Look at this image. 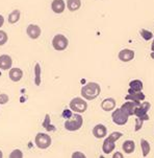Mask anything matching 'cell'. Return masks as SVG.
Wrapping results in <instances>:
<instances>
[{
    "label": "cell",
    "instance_id": "2e32d148",
    "mask_svg": "<svg viewBox=\"0 0 154 158\" xmlns=\"http://www.w3.org/2000/svg\"><path fill=\"white\" fill-rule=\"evenodd\" d=\"M9 77L10 79V81L17 83L22 80L23 77V71L22 69L18 68V67H15V68H10V72H9Z\"/></svg>",
    "mask_w": 154,
    "mask_h": 158
},
{
    "label": "cell",
    "instance_id": "277c9868",
    "mask_svg": "<svg viewBox=\"0 0 154 158\" xmlns=\"http://www.w3.org/2000/svg\"><path fill=\"white\" fill-rule=\"evenodd\" d=\"M150 108H151L150 103H148V102H142L139 106L135 107L134 115L142 120H144V122H147V120L150 119L149 115H148V111L150 110Z\"/></svg>",
    "mask_w": 154,
    "mask_h": 158
},
{
    "label": "cell",
    "instance_id": "f546056e",
    "mask_svg": "<svg viewBox=\"0 0 154 158\" xmlns=\"http://www.w3.org/2000/svg\"><path fill=\"white\" fill-rule=\"evenodd\" d=\"M63 117H65V118H70L71 116H72V110H69V109H65V110H64V112H63Z\"/></svg>",
    "mask_w": 154,
    "mask_h": 158
},
{
    "label": "cell",
    "instance_id": "8fae6325",
    "mask_svg": "<svg viewBox=\"0 0 154 158\" xmlns=\"http://www.w3.org/2000/svg\"><path fill=\"white\" fill-rule=\"evenodd\" d=\"M145 98H146V95L142 91H139V92H128V94L125 96L126 101L134 102V103L139 104V105L145 100Z\"/></svg>",
    "mask_w": 154,
    "mask_h": 158
},
{
    "label": "cell",
    "instance_id": "52a82bcc",
    "mask_svg": "<svg viewBox=\"0 0 154 158\" xmlns=\"http://www.w3.org/2000/svg\"><path fill=\"white\" fill-rule=\"evenodd\" d=\"M128 118H129V116L122 110L121 108L116 109V110H114L113 113H111V119H113V122L118 126L126 125L127 122H128Z\"/></svg>",
    "mask_w": 154,
    "mask_h": 158
},
{
    "label": "cell",
    "instance_id": "ffe728a7",
    "mask_svg": "<svg viewBox=\"0 0 154 158\" xmlns=\"http://www.w3.org/2000/svg\"><path fill=\"white\" fill-rule=\"evenodd\" d=\"M33 72H34V84H36L37 86H40L42 83V68H41L40 63H37L36 65H34Z\"/></svg>",
    "mask_w": 154,
    "mask_h": 158
},
{
    "label": "cell",
    "instance_id": "5b68a950",
    "mask_svg": "<svg viewBox=\"0 0 154 158\" xmlns=\"http://www.w3.org/2000/svg\"><path fill=\"white\" fill-rule=\"evenodd\" d=\"M70 109L75 113H84L87 109V103L83 98H74L70 102Z\"/></svg>",
    "mask_w": 154,
    "mask_h": 158
},
{
    "label": "cell",
    "instance_id": "d4e9b609",
    "mask_svg": "<svg viewBox=\"0 0 154 158\" xmlns=\"http://www.w3.org/2000/svg\"><path fill=\"white\" fill-rule=\"evenodd\" d=\"M141 37L145 40V41H150L153 38V34L152 31H147V29H141Z\"/></svg>",
    "mask_w": 154,
    "mask_h": 158
},
{
    "label": "cell",
    "instance_id": "7c38bea8",
    "mask_svg": "<svg viewBox=\"0 0 154 158\" xmlns=\"http://www.w3.org/2000/svg\"><path fill=\"white\" fill-rule=\"evenodd\" d=\"M93 135L98 139L104 138L107 135V128L102 124H98L93 129Z\"/></svg>",
    "mask_w": 154,
    "mask_h": 158
},
{
    "label": "cell",
    "instance_id": "83f0119b",
    "mask_svg": "<svg viewBox=\"0 0 154 158\" xmlns=\"http://www.w3.org/2000/svg\"><path fill=\"white\" fill-rule=\"evenodd\" d=\"M10 101V96L6 93H1L0 94V105H5Z\"/></svg>",
    "mask_w": 154,
    "mask_h": 158
},
{
    "label": "cell",
    "instance_id": "8992f818",
    "mask_svg": "<svg viewBox=\"0 0 154 158\" xmlns=\"http://www.w3.org/2000/svg\"><path fill=\"white\" fill-rule=\"evenodd\" d=\"M34 143H36V146L38 147L39 149L41 150H46L48 149L52 143V139L50 137V135L46 134V133H38L36 135V138H34Z\"/></svg>",
    "mask_w": 154,
    "mask_h": 158
},
{
    "label": "cell",
    "instance_id": "44dd1931",
    "mask_svg": "<svg viewBox=\"0 0 154 158\" xmlns=\"http://www.w3.org/2000/svg\"><path fill=\"white\" fill-rule=\"evenodd\" d=\"M67 6L70 12H76L80 9L81 0H67Z\"/></svg>",
    "mask_w": 154,
    "mask_h": 158
},
{
    "label": "cell",
    "instance_id": "603a6c76",
    "mask_svg": "<svg viewBox=\"0 0 154 158\" xmlns=\"http://www.w3.org/2000/svg\"><path fill=\"white\" fill-rule=\"evenodd\" d=\"M20 17H21V13H20V10H14L12 13L9 15V22L10 24H15V23H17L18 21L20 20Z\"/></svg>",
    "mask_w": 154,
    "mask_h": 158
},
{
    "label": "cell",
    "instance_id": "7a4b0ae2",
    "mask_svg": "<svg viewBox=\"0 0 154 158\" xmlns=\"http://www.w3.org/2000/svg\"><path fill=\"white\" fill-rule=\"evenodd\" d=\"M82 125H83V117L80 113H75L65 122V129L70 132H74L80 129Z\"/></svg>",
    "mask_w": 154,
    "mask_h": 158
},
{
    "label": "cell",
    "instance_id": "9a60e30c",
    "mask_svg": "<svg viewBox=\"0 0 154 158\" xmlns=\"http://www.w3.org/2000/svg\"><path fill=\"white\" fill-rule=\"evenodd\" d=\"M137 106H139V104L134 103V102H131V101H127L120 107V108L125 112L128 116H131V115H134V110Z\"/></svg>",
    "mask_w": 154,
    "mask_h": 158
},
{
    "label": "cell",
    "instance_id": "6da1fadb",
    "mask_svg": "<svg viewBox=\"0 0 154 158\" xmlns=\"http://www.w3.org/2000/svg\"><path fill=\"white\" fill-rule=\"evenodd\" d=\"M101 93V87L98 83L89 82L81 88V96L86 101H93Z\"/></svg>",
    "mask_w": 154,
    "mask_h": 158
},
{
    "label": "cell",
    "instance_id": "e0dca14e",
    "mask_svg": "<svg viewBox=\"0 0 154 158\" xmlns=\"http://www.w3.org/2000/svg\"><path fill=\"white\" fill-rule=\"evenodd\" d=\"M66 9V3L64 0H53L51 3V10L55 14H62Z\"/></svg>",
    "mask_w": 154,
    "mask_h": 158
},
{
    "label": "cell",
    "instance_id": "cb8c5ba5",
    "mask_svg": "<svg viewBox=\"0 0 154 158\" xmlns=\"http://www.w3.org/2000/svg\"><path fill=\"white\" fill-rule=\"evenodd\" d=\"M42 126L46 129L47 131H55V127L53 125H51V119H50V115L46 114L45 115V118Z\"/></svg>",
    "mask_w": 154,
    "mask_h": 158
},
{
    "label": "cell",
    "instance_id": "3957f363",
    "mask_svg": "<svg viewBox=\"0 0 154 158\" xmlns=\"http://www.w3.org/2000/svg\"><path fill=\"white\" fill-rule=\"evenodd\" d=\"M52 46L57 52H64L69 46V40L62 34H56L52 38Z\"/></svg>",
    "mask_w": 154,
    "mask_h": 158
},
{
    "label": "cell",
    "instance_id": "7402d4cb",
    "mask_svg": "<svg viewBox=\"0 0 154 158\" xmlns=\"http://www.w3.org/2000/svg\"><path fill=\"white\" fill-rule=\"evenodd\" d=\"M141 149H142V154L144 157H147L151 151V146L146 139H141Z\"/></svg>",
    "mask_w": 154,
    "mask_h": 158
},
{
    "label": "cell",
    "instance_id": "4dcf8cb0",
    "mask_svg": "<svg viewBox=\"0 0 154 158\" xmlns=\"http://www.w3.org/2000/svg\"><path fill=\"white\" fill-rule=\"evenodd\" d=\"M72 158H86V155L82 153V152L76 151L72 154Z\"/></svg>",
    "mask_w": 154,
    "mask_h": 158
},
{
    "label": "cell",
    "instance_id": "5bb4252c",
    "mask_svg": "<svg viewBox=\"0 0 154 158\" xmlns=\"http://www.w3.org/2000/svg\"><path fill=\"white\" fill-rule=\"evenodd\" d=\"M116 106H117V103H116V100L113 98H107L105 100L102 101L101 103V108L102 110H104L106 112H110V111H114L116 109Z\"/></svg>",
    "mask_w": 154,
    "mask_h": 158
},
{
    "label": "cell",
    "instance_id": "4316f807",
    "mask_svg": "<svg viewBox=\"0 0 154 158\" xmlns=\"http://www.w3.org/2000/svg\"><path fill=\"white\" fill-rule=\"evenodd\" d=\"M10 158H22L23 157V152L19 149H16L9 155Z\"/></svg>",
    "mask_w": 154,
    "mask_h": 158
},
{
    "label": "cell",
    "instance_id": "f1b7e54d",
    "mask_svg": "<svg viewBox=\"0 0 154 158\" xmlns=\"http://www.w3.org/2000/svg\"><path fill=\"white\" fill-rule=\"evenodd\" d=\"M137 124H135V128H134V131H139L141 130V128H142L143 126V123H144V120H142L141 118H139V117H137Z\"/></svg>",
    "mask_w": 154,
    "mask_h": 158
},
{
    "label": "cell",
    "instance_id": "1f68e13d",
    "mask_svg": "<svg viewBox=\"0 0 154 158\" xmlns=\"http://www.w3.org/2000/svg\"><path fill=\"white\" fill-rule=\"evenodd\" d=\"M124 155L121 153V152H116L115 154L113 155V158H123Z\"/></svg>",
    "mask_w": 154,
    "mask_h": 158
},
{
    "label": "cell",
    "instance_id": "d590c367",
    "mask_svg": "<svg viewBox=\"0 0 154 158\" xmlns=\"http://www.w3.org/2000/svg\"><path fill=\"white\" fill-rule=\"evenodd\" d=\"M2 157H3V153H2V151L0 150V158H2Z\"/></svg>",
    "mask_w": 154,
    "mask_h": 158
},
{
    "label": "cell",
    "instance_id": "4fadbf2b",
    "mask_svg": "<svg viewBox=\"0 0 154 158\" xmlns=\"http://www.w3.org/2000/svg\"><path fill=\"white\" fill-rule=\"evenodd\" d=\"M13 59L9 55H1L0 56V69L1 70H9L12 68Z\"/></svg>",
    "mask_w": 154,
    "mask_h": 158
},
{
    "label": "cell",
    "instance_id": "ac0fdd59",
    "mask_svg": "<svg viewBox=\"0 0 154 158\" xmlns=\"http://www.w3.org/2000/svg\"><path fill=\"white\" fill-rule=\"evenodd\" d=\"M144 89V84L141 80H132L129 83V89L127 92H139Z\"/></svg>",
    "mask_w": 154,
    "mask_h": 158
},
{
    "label": "cell",
    "instance_id": "ba28073f",
    "mask_svg": "<svg viewBox=\"0 0 154 158\" xmlns=\"http://www.w3.org/2000/svg\"><path fill=\"white\" fill-rule=\"evenodd\" d=\"M135 57V52L134 50L132 49H129V48H124L122 49L121 52H119L118 53V58L121 62H124V63H127V62H130L132 61Z\"/></svg>",
    "mask_w": 154,
    "mask_h": 158
},
{
    "label": "cell",
    "instance_id": "e575fe53",
    "mask_svg": "<svg viewBox=\"0 0 154 158\" xmlns=\"http://www.w3.org/2000/svg\"><path fill=\"white\" fill-rule=\"evenodd\" d=\"M150 57H151V58H152V59H153V60H154V52H151V53H150Z\"/></svg>",
    "mask_w": 154,
    "mask_h": 158
},
{
    "label": "cell",
    "instance_id": "30bf717a",
    "mask_svg": "<svg viewBox=\"0 0 154 158\" xmlns=\"http://www.w3.org/2000/svg\"><path fill=\"white\" fill-rule=\"evenodd\" d=\"M116 148V140L113 139L110 135L107 136L102 144V151L104 154H110Z\"/></svg>",
    "mask_w": 154,
    "mask_h": 158
},
{
    "label": "cell",
    "instance_id": "836d02e7",
    "mask_svg": "<svg viewBox=\"0 0 154 158\" xmlns=\"http://www.w3.org/2000/svg\"><path fill=\"white\" fill-rule=\"evenodd\" d=\"M151 50H152V52H154V38L152 40V43H151Z\"/></svg>",
    "mask_w": 154,
    "mask_h": 158
},
{
    "label": "cell",
    "instance_id": "9c48e42d",
    "mask_svg": "<svg viewBox=\"0 0 154 158\" xmlns=\"http://www.w3.org/2000/svg\"><path fill=\"white\" fill-rule=\"evenodd\" d=\"M26 34H27V36L30 39L36 40L41 36L42 29L39 25H37V24H29L27 26V28H26Z\"/></svg>",
    "mask_w": 154,
    "mask_h": 158
},
{
    "label": "cell",
    "instance_id": "d6a6232c",
    "mask_svg": "<svg viewBox=\"0 0 154 158\" xmlns=\"http://www.w3.org/2000/svg\"><path fill=\"white\" fill-rule=\"evenodd\" d=\"M3 23H4V18H3V16H2V15H0V27L3 25Z\"/></svg>",
    "mask_w": 154,
    "mask_h": 158
},
{
    "label": "cell",
    "instance_id": "d6986e66",
    "mask_svg": "<svg viewBox=\"0 0 154 158\" xmlns=\"http://www.w3.org/2000/svg\"><path fill=\"white\" fill-rule=\"evenodd\" d=\"M122 149H123V151L125 152L126 154H131L134 152L135 150V143L133 140H131V139H128V140H125L122 144Z\"/></svg>",
    "mask_w": 154,
    "mask_h": 158
},
{
    "label": "cell",
    "instance_id": "484cf974",
    "mask_svg": "<svg viewBox=\"0 0 154 158\" xmlns=\"http://www.w3.org/2000/svg\"><path fill=\"white\" fill-rule=\"evenodd\" d=\"M9 40V36L3 31H0V46H3Z\"/></svg>",
    "mask_w": 154,
    "mask_h": 158
}]
</instances>
